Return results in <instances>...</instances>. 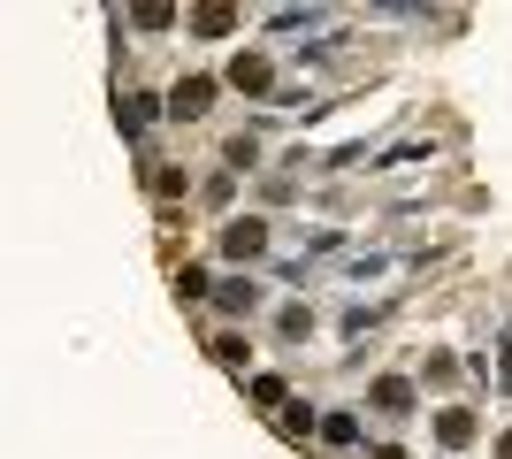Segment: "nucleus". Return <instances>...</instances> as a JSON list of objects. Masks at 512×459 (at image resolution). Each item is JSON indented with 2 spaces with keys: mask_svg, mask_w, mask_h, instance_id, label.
Segmentation results:
<instances>
[{
  "mask_svg": "<svg viewBox=\"0 0 512 459\" xmlns=\"http://www.w3.org/2000/svg\"><path fill=\"white\" fill-rule=\"evenodd\" d=\"M169 115H176V123H207V115H214V77H176Z\"/></svg>",
  "mask_w": 512,
  "mask_h": 459,
  "instance_id": "f257e3e1",
  "label": "nucleus"
},
{
  "mask_svg": "<svg viewBox=\"0 0 512 459\" xmlns=\"http://www.w3.org/2000/svg\"><path fill=\"white\" fill-rule=\"evenodd\" d=\"M222 253H230V261H260V253H268V222H260V215L222 222Z\"/></svg>",
  "mask_w": 512,
  "mask_h": 459,
  "instance_id": "f03ea898",
  "label": "nucleus"
},
{
  "mask_svg": "<svg viewBox=\"0 0 512 459\" xmlns=\"http://www.w3.org/2000/svg\"><path fill=\"white\" fill-rule=\"evenodd\" d=\"M413 398H421V391H413L406 375H383V383L367 391V406H375V414H413Z\"/></svg>",
  "mask_w": 512,
  "mask_h": 459,
  "instance_id": "7ed1b4c3",
  "label": "nucleus"
},
{
  "mask_svg": "<svg viewBox=\"0 0 512 459\" xmlns=\"http://www.w3.org/2000/svg\"><path fill=\"white\" fill-rule=\"evenodd\" d=\"M230 85L237 92H268V85H276V62H268V54H237V62H230Z\"/></svg>",
  "mask_w": 512,
  "mask_h": 459,
  "instance_id": "20e7f679",
  "label": "nucleus"
},
{
  "mask_svg": "<svg viewBox=\"0 0 512 459\" xmlns=\"http://www.w3.org/2000/svg\"><path fill=\"white\" fill-rule=\"evenodd\" d=\"M214 306H222V314H253L260 284H253V276H230V284H214Z\"/></svg>",
  "mask_w": 512,
  "mask_h": 459,
  "instance_id": "39448f33",
  "label": "nucleus"
},
{
  "mask_svg": "<svg viewBox=\"0 0 512 459\" xmlns=\"http://www.w3.org/2000/svg\"><path fill=\"white\" fill-rule=\"evenodd\" d=\"M436 444H451V452L474 444V414H467V406H444V414H436Z\"/></svg>",
  "mask_w": 512,
  "mask_h": 459,
  "instance_id": "423d86ee",
  "label": "nucleus"
},
{
  "mask_svg": "<svg viewBox=\"0 0 512 459\" xmlns=\"http://www.w3.org/2000/svg\"><path fill=\"white\" fill-rule=\"evenodd\" d=\"M146 115H153V100H146V92H123V108H115L123 138H138V131H146Z\"/></svg>",
  "mask_w": 512,
  "mask_h": 459,
  "instance_id": "0eeeda50",
  "label": "nucleus"
},
{
  "mask_svg": "<svg viewBox=\"0 0 512 459\" xmlns=\"http://www.w3.org/2000/svg\"><path fill=\"white\" fill-rule=\"evenodd\" d=\"M214 360H222V368H245V360H253V345H245L237 329H222V337H214Z\"/></svg>",
  "mask_w": 512,
  "mask_h": 459,
  "instance_id": "6e6552de",
  "label": "nucleus"
},
{
  "mask_svg": "<svg viewBox=\"0 0 512 459\" xmlns=\"http://www.w3.org/2000/svg\"><path fill=\"white\" fill-rule=\"evenodd\" d=\"M192 31H207V39H222V31H237V16H230V8H199V16H192Z\"/></svg>",
  "mask_w": 512,
  "mask_h": 459,
  "instance_id": "1a4fd4ad",
  "label": "nucleus"
},
{
  "mask_svg": "<svg viewBox=\"0 0 512 459\" xmlns=\"http://www.w3.org/2000/svg\"><path fill=\"white\" fill-rule=\"evenodd\" d=\"M176 291H184V299H214V284H207V268H176Z\"/></svg>",
  "mask_w": 512,
  "mask_h": 459,
  "instance_id": "9d476101",
  "label": "nucleus"
},
{
  "mask_svg": "<svg viewBox=\"0 0 512 459\" xmlns=\"http://www.w3.org/2000/svg\"><path fill=\"white\" fill-rule=\"evenodd\" d=\"M276 329H283V337H306V329H314V306H283Z\"/></svg>",
  "mask_w": 512,
  "mask_h": 459,
  "instance_id": "9b49d317",
  "label": "nucleus"
},
{
  "mask_svg": "<svg viewBox=\"0 0 512 459\" xmlns=\"http://www.w3.org/2000/svg\"><path fill=\"white\" fill-rule=\"evenodd\" d=\"M153 192H161V199H184V192H192V176H184V169H161V176H153Z\"/></svg>",
  "mask_w": 512,
  "mask_h": 459,
  "instance_id": "f8f14e48",
  "label": "nucleus"
},
{
  "mask_svg": "<svg viewBox=\"0 0 512 459\" xmlns=\"http://www.w3.org/2000/svg\"><path fill=\"white\" fill-rule=\"evenodd\" d=\"M321 437H329V444H352V437H360V421H352V414H329V421H321Z\"/></svg>",
  "mask_w": 512,
  "mask_h": 459,
  "instance_id": "ddd939ff",
  "label": "nucleus"
},
{
  "mask_svg": "<svg viewBox=\"0 0 512 459\" xmlns=\"http://www.w3.org/2000/svg\"><path fill=\"white\" fill-rule=\"evenodd\" d=\"M497 459H512V429H505V444H497Z\"/></svg>",
  "mask_w": 512,
  "mask_h": 459,
  "instance_id": "4468645a",
  "label": "nucleus"
}]
</instances>
